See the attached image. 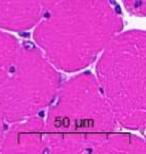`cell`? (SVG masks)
I'll return each mask as SVG.
<instances>
[{"label": "cell", "instance_id": "obj_1", "mask_svg": "<svg viewBox=\"0 0 146 154\" xmlns=\"http://www.w3.org/2000/svg\"><path fill=\"white\" fill-rule=\"evenodd\" d=\"M122 26L113 0H62L36 25L34 40L56 69L76 72L92 64Z\"/></svg>", "mask_w": 146, "mask_h": 154}, {"label": "cell", "instance_id": "obj_2", "mask_svg": "<svg viewBox=\"0 0 146 154\" xmlns=\"http://www.w3.org/2000/svg\"><path fill=\"white\" fill-rule=\"evenodd\" d=\"M47 109L43 120L47 152L114 154L118 123L90 72L60 85Z\"/></svg>", "mask_w": 146, "mask_h": 154}, {"label": "cell", "instance_id": "obj_3", "mask_svg": "<svg viewBox=\"0 0 146 154\" xmlns=\"http://www.w3.org/2000/svg\"><path fill=\"white\" fill-rule=\"evenodd\" d=\"M97 79L116 123L141 130L146 121V33H118L101 53Z\"/></svg>", "mask_w": 146, "mask_h": 154}, {"label": "cell", "instance_id": "obj_4", "mask_svg": "<svg viewBox=\"0 0 146 154\" xmlns=\"http://www.w3.org/2000/svg\"><path fill=\"white\" fill-rule=\"evenodd\" d=\"M61 85L58 72L40 48L21 44L15 61L0 86V112L11 123L47 109Z\"/></svg>", "mask_w": 146, "mask_h": 154}, {"label": "cell", "instance_id": "obj_5", "mask_svg": "<svg viewBox=\"0 0 146 154\" xmlns=\"http://www.w3.org/2000/svg\"><path fill=\"white\" fill-rule=\"evenodd\" d=\"M47 152L45 121L37 116L14 122L4 132L0 153H45Z\"/></svg>", "mask_w": 146, "mask_h": 154}, {"label": "cell", "instance_id": "obj_6", "mask_svg": "<svg viewBox=\"0 0 146 154\" xmlns=\"http://www.w3.org/2000/svg\"><path fill=\"white\" fill-rule=\"evenodd\" d=\"M62 0H0V28L25 31L36 26Z\"/></svg>", "mask_w": 146, "mask_h": 154}, {"label": "cell", "instance_id": "obj_7", "mask_svg": "<svg viewBox=\"0 0 146 154\" xmlns=\"http://www.w3.org/2000/svg\"><path fill=\"white\" fill-rule=\"evenodd\" d=\"M20 45L15 37L0 30V86L15 61Z\"/></svg>", "mask_w": 146, "mask_h": 154}, {"label": "cell", "instance_id": "obj_8", "mask_svg": "<svg viewBox=\"0 0 146 154\" xmlns=\"http://www.w3.org/2000/svg\"><path fill=\"white\" fill-rule=\"evenodd\" d=\"M123 4L129 13L139 17L145 16V0H123Z\"/></svg>", "mask_w": 146, "mask_h": 154}, {"label": "cell", "instance_id": "obj_9", "mask_svg": "<svg viewBox=\"0 0 146 154\" xmlns=\"http://www.w3.org/2000/svg\"><path fill=\"white\" fill-rule=\"evenodd\" d=\"M4 118H2V114L0 112V143H1V139H2V136H4V132H5V129H4Z\"/></svg>", "mask_w": 146, "mask_h": 154}]
</instances>
